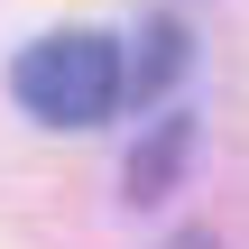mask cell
Listing matches in <instances>:
<instances>
[{"label": "cell", "instance_id": "6da1fadb", "mask_svg": "<svg viewBox=\"0 0 249 249\" xmlns=\"http://www.w3.org/2000/svg\"><path fill=\"white\" fill-rule=\"evenodd\" d=\"M9 102L46 129H102L129 102V46L102 28H55L9 55Z\"/></svg>", "mask_w": 249, "mask_h": 249}, {"label": "cell", "instance_id": "7a4b0ae2", "mask_svg": "<svg viewBox=\"0 0 249 249\" xmlns=\"http://www.w3.org/2000/svg\"><path fill=\"white\" fill-rule=\"evenodd\" d=\"M139 46H148V55L129 65V92H139V102H157V92L176 83V65H185V28H166V18H157V28H148Z\"/></svg>", "mask_w": 249, "mask_h": 249}]
</instances>
